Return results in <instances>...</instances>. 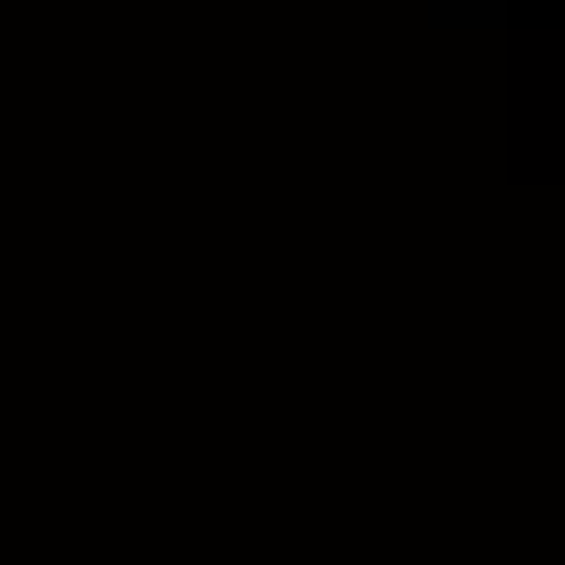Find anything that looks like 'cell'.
<instances>
[{
  "mask_svg": "<svg viewBox=\"0 0 565 565\" xmlns=\"http://www.w3.org/2000/svg\"><path fill=\"white\" fill-rule=\"evenodd\" d=\"M429 20H439V30H498L508 0H429Z\"/></svg>",
  "mask_w": 565,
  "mask_h": 565,
  "instance_id": "obj_1",
  "label": "cell"
}]
</instances>
